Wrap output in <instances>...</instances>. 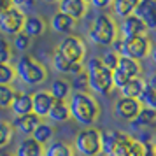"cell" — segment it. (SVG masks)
<instances>
[{"label":"cell","mask_w":156,"mask_h":156,"mask_svg":"<svg viewBox=\"0 0 156 156\" xmlns=\"http://www.w3.org/2000/svg\"><path fill=\"white\" fill-rule=\"evenodd\" d=\"M69 109L70 118L77 121L79 125L86 128H91L100 116V105L97 98L90 93H72L69 98Z\"/></svg>","instance_id":"obj_1"},{"label":"cell","mask_w":156,"mask_h":156,"mask_svg":"<svg viewBox=\"0 0 156 156\" xmlns=\"http://www.w3.org/2000/svg\"><path fill=\"white\" fill-rule=\"evenodd\" d=\"M86 74H88V88L93 93L105 97L114 90L112 72L102 65L98 56L90 58V62L86 63Z\"/></svg>","instance_id":"obj_2"},{"label":"cell","mask_w":156,"mask_h":156,"mask_svg":"<svg viewBox=\"0 0 156 156\" xmlns=\"http://www.w3.org/2000/svg\"><path fill=\"white\" fill-rule=\"evenodd\" d=\"M88 39L97 46H111L118 39V27L109 14H98L90 25Z\"/></svg>","instance_id":"obj_3"},{"label":"cell","mask_w":156,"mask_h":156,"mask_svg":"<svg viewBox=\"0 0 156 156\" xmlns=\"http://www.w3.org/2000/svg\"><path fill=\"white\" fill-rule=\"evenodd\" d=\"M14 72H16V77L21 79V83L28 86L41 84L48 77L46 67L32 56H20V60L16 62Z\"/></svg>","instance_id":"obj_4"},{"label":"cell","mask_w":156,"mask_h":156,"mask_svg":"<svg viewBox=\"0 0 156 156\" xmlns=\"http://www.w3.org/2000/svg\"><path fill=\"white\" fill-rule=\"evenodd\" d=\"M74 149L81 156H98L102 153L100 132L97 128H83L74 140Z\"/></svg>","instance_id":"obj_5"},{"label":"cell","mask_w":156,"mask_h":156,"mask_svg":"<svg viewBox=\"0 0 156 156\" xmlns=\"http://www.w3.org/2000/svg\"><path fill=\"white\" fill-rule=\"evenodd\" d=\"M58 53L69 60L70 63H76V65H83L84 62V56H86V44L81 37H76V35H67L58 44Z\"/></svg>","instance_id":"obj_6"},{"label":"cell","mask_w":156,"mask_h":156,"mask_svg":"<svg viewBox=\"0 0 156 156\" xmlns=\"http://www.w3.org/2000/svg\"><path fill=\"white\" fill-rule=\"evenodd\" d=\"M153 44L149 41L147 35L142 37H132V39H123V46H121V56L133 60V62H140L146 56H149Z\"/></svg>","instance_id":"obj_7"},{"label":"cell","mask_w":156,"mask_h":156,"mask_svg":"<svg viewBox=\"0 0 156 156\" xmlns=\"http://www.w3.org/2000/svg\"><path fill=\"white\" fill-rule=\"evenodd\" d=\"M140 70H142L140 62H133V60H128V58L119 56V63H118V67H116V70L112 72L114 88L121 90L128 81L140 77Z\"/></svg>","instance_id":"obj_8"},{"label":"cell","mask_w":156,"mask_h":156,"mask_svg":"<svg viewBox=\"0 0 156 156\" xmlns=\"http://www.w3.org/2000/svg\"><path fill=\"white\" fill-rule=\"evenodd\" d=\"M25 20H27V16H25V12L21 9L11 5L4 14H0V32L5 34V35H12V37L18 35V34L23 32Z\"/></svg>","instance_id":"obj_9"},{"label":"cell","mask_w":156,"mask_h":156,"mask_svg":"<svg viewBox=\"0 0 156 156\" xmlns=\"http://www.w3.org/2000/svg\"><path fill=\"white\" fill-rule=\"evenodd\" d=\"M107 156H142V144L132 139L130 135L119 132L118 140L109 151Z\"/></svg>","instance_id":"obj_10"},{"label":"cell","mask_w":156,"mask_h":156,"mask_svg":"<svg viewBox=\"0 0 156 156\" xmlns=\"http://www.w3.org/2000/svg\"><path fill=\"white\" fill-rule=\"evenodd\" d=\"M133 14L146 25L147 30H156V0H137Z\"/></svg>","instance_id":"obj_11"},{"label":"cell","mask_w":156,"mask_h":156,"mask_svg":"<svg viewBox=\"0 0 156 156\" xmlns=\"http://www.w3.org/2000/svg\"><path fill=\"white\" fill-rule=\"evenodd\" d=\"M140 102L139 100H132V98H118V102L114 104V114L123 121H132L137 118V114L140 112Z\"/></svg>","instance_id":"obj_12"},{"label":"cell","mask_w":156,"mask_h":156,"mask_svg":"<svg viewBox=\"0 0 156 156\" xmlns=\"http://www.w3.org/2000/svg\"><path fill=\"white\" fill-rule=\"evenodd\" d=\"M147 28L146 25L137 18L135 14L128 16L125 20H121V25H119V34L123 39H132V37H142V35H147L146 34Z\"/></svg>","instance_id":"obj_13"},{"label":"cell","mask_w":156,"mask_h":156,"mask_svg":"<svg viewBox=\"0 0 156 156\" xmlns=\"http://www.w3.org/2000/svg\"><path fill=\"white\" fill-rule=\"evenodd\" d=\"M58 9H60L58 12L72 18L74 21H79L88 12V2H84V0H63L58 4Z\"/></svg>","instance_id":"obj_14"},{"label":"cell","mask_w":156,"mask_h":156,"mask_svg":"<svg viewBox=\"0 0 156 156\" xmlns=\"http://www.w3.org/2000/svg\"><path fill=\"white\" fill-rule=\"evenodd\" d=\"M55 104V98L51 97L49 91H37L32 95V112L39 116L41 119L42 118H48V114H49L51 107Z\"/></svg>","instance_id":"obj_15"},{"label":"cell","mask_w":156,"mask_h":156,"mask_svg":"<svg viewBox=\"0 0 156 156\" xmlns=\"http://www.w3.org/2000/svg\"><path fill=\"white\" fill-rule=\"evenodd\" d=\"M41 123H42V119L39 116L30 112V114H25V116H16L12 119V123H11V126L14 130H18V132H21L23 135H27V137H32V133L35 132V128Z\"/></svg>","instance_id":"obj_16"},{"label":"cell","mask_w":156,"mask_h":156,"mask_svg":"<svg viewBox=\"0 0 156 156\" xmlns=\"http://www.w3.org/2000/svg\"><path fill=\"white\" fill-rule=\"evenodd\" d=\"M42 154H44V146L35 142L32 137H27L25 140L20 142L14 153V156H42Z\"/></svg>","instance_id":"obj_17"},{"label":"cell","mask_w":156,"mask_h":156,"mask_svg":"<svg viewBox=\"0 0 156 156\" xmlns=\"http://www.w3.org/2000/svg\"><path fill=\"white\" fill-rule=\"evenodd\" d=\"M46 32V21L39 16H27L25 25H23V34L28 35L30 39L34 37H41Z\"/></svg>","instance_id":"obj_18"},{"label":"cell","mask_w":156,"mask_h":156,"mask_svg":"<svg viewBox=\"0 0 156 156\" xmlns=\"http://www.w3.org/2000/svg\"><path fill=\"white\" fill-rule=\"evenodd\" d=\"M51 28L55 32H58V34L69 35L72 30L76 28V21L72 18H69V16L62 14V12H55L51 16Z\"/></svg>","instance_id":"obj_19"},{"label":"cell","mask_w":156,"mask_h":156,"mask_svg":"<svg viewBox=\"0 0 156 156\" xmlns=\"http://www.w3.org/2000/svg\"><path fill=\"white\" fill-rule=\"evenodd\" d=\"M53 67H55V70L60 72V74H72V76H77V74H81V72L84 70L83 65L70 63V62L65 60L58 51L55 53V56H53Z\"/></svg>","instance_id":"obj_20"},{"label":"cell","mask_w":156,"mask_h":156,"mask_svg":"<svg viewBox=\"0 0 156 156\" xmlns=\"http://www.w3.org/2000/svg\"><path fill=\"white\" fill-rule=\"evenodd\" d=\"M48 118H49L53 123H65L67 119H70L69 104H67V102H62V100H55V104L51 107Z\"/></svg>","instance_id":"obj_21"},{"label":"cell","mask_w":156,"mask_h":156,"mask_svg":"<svg viewBox=\"0 0 156 156\" xmlns=\"http://www.w3.org/2000/svg\"><path fill=\"white\" fill-rule=\"evenodd\" d=\"M144 86H146V81L140 77L137 79H132V81H128L126 84L121 88V97L123 98H132V100H139V97H140L142 90H144Z\"/></svg>","instance_id":"obj_22"},{"label":"cell","mask_w":156,"mask_h":156,"mask_svg":"<svg viewBox=\"0 0 156 156\" xmlns=\"http://www.w3.org/2000/svg\"><path fill=\"white\" fill-rule=\"evenodd\" d=\"M12 112L16 116H25V114L32 112V95L28 93H16V98L12 102Z\"/></svg>","instance_id":"obj_23"},{"label":"cell","mask_w":156,"mask_h":156,"mask_svg":"<svg viewBox=\"0 0 156 156\" xmlns=\"http://www.w3.org/2000/svg\"><path fill=\"white\" fill-rule=\"evenodd\" d=\"M70 91H72V86L65 79H55L51 88H49L51 97L55 100H62V102H65V100L70 97Z\"/></svg>","instance_id":"obj_24"},{"label":"cell","mask_w":156,"mask_h":156,"mask_svg":"<svg viewBox=\"0 0 156 156\" xmlns=\"http://www.w3.org/2000/svg\"><path fill=\"white\" fill-rule=\"evenodd\" d=\"M42 156H74V149L67 142L55 140V142H49L48 146H44Z\"/></svg>","instance_id":"obj_25"},{"label":"cell","mask_w":156,"mask_h":156,"mask_svg":"<svg viewBox=\"0 0 156 156\" xmlns=\"http://www.w3.org/2000/svg\"><path fill=\"white\" fill-rule=\"evenodd\" d=\"M111 7H112L114 14L118 18L125 20V18L133 14L135 7H137V0H114L111 4Z\"/></svg>","instance_id":"obj_26"},{"label":"cell","mask_w":156,"mask_h":156,"mask_svg":"<svg viewBox=\"0 0 156 156\" xmlns=\"http://www.w3.org/2000/svg\"><path fill=\"white\" fill-rule=\"evenodd\" d=\"M53 135H55L53 126H51L49 123H44L42 121V123L35 128V132L32 133V139L35 142H39L41 146H48L51 142V139H53Z\"/></svg>","instance_id":"obj_27"},{"label":"cell","mask_w":156,"mask_h":156,"mask_svg":"<svg viewBox=\"0 0 156 156\" xmlns=\"http://www.w3.org/2000/svg\"><path fill=\"white\" fill-rule=\"evenodd\" d=\"M156 123V112L151 111L147 107H142L140 112L137 114V118L132 121V126L135 128H144V126H151Z\"/></svg>","instance_id":"obj_28"},{"label":"cell","mask_w":156,"mask_h":156,"mask_svg":"<svg viewBox=\"0 0 156 156\" xmlns=\"http://www.w3.org/2000/svg\"><path fill=\"white\" fill-rule=\"evenodd\" d=\"M16 98V91L12 86H0V111H5L12 105Z\"/></svg>","instance_id":"obj_29"},{"label":"cell","mask_w":156,"mask_h":156,"mask_svg":"<svg viewBox=\"0 0 156 156\" xmlns=\"http://www.w3.org/2000/svg\"><path fill=\"white\" fill-rule=\"evenodd\" d=\"M139 102H140L142 107H147V109H151V111L156 112V91H153L147 84L144 86L140 97H139Z\"/></svg>","instance_id":"obj_30"},{"label":"cell","mask_w":156,"mask_h":156,"mask_svg":"<svg viewBox=\"0 0 156 156\" xmlns=\"http://www.w3.org/2000/svg\"><path fill=\"white\" fill-rule=\"evenodd\" d=\"M100 62H102V65H104L105 69H109L111 72H114L116 67H118V63H119V55H116L114 51L109 49L100 56Z\"/></svg>","instance_id":"obj_31"},{"label":"cell","mask_w":156,"mask_h":156,"mask_svg":"<svg viewBox=\"0 0 156 156\" xmlns=\"http://www.w3.org/2000/svg\"><path fill=\"white\" fill-rule=\"evenodd\" d=\"M16 77L14 67L11 65H0V86H9Z\"/></svg>","instance_id":"obj_32"},{"label":"cell","mask_w":156,"mask_h":156,"mask_svg":"<svg viewBox=\"0 0 156 156\" xmlns=\"http://www.w3.org/2000/svg\"><path fill=\"white\" fill-rule=\"evenodd\" d=\"M12 139V126L7 121H0V147H5Z\"/></svg>","instance_id":"obj_33"},{"label":"cell","mask_w":156,"mask_h":156,"mask_svg":"<svg viewBox=\"0 0 156 156\" xmlns=\"http://www.w3.org/2000/svg\"><path fill=\"white\" fill-rule=\"evenodd\" d=\"M70 86L76 90V93H86V88H88V74H86V70L74 76V81H72Z\"/></svg>","instance_id":"obj_34"},{"label":"cell","mask_w":156,"mask_h":156,"mask_svg":"<svg viewBox=\"0 0 156 156\" xmlns=\"http://www.w3.org/2000/svg\"><path fill=\"white\" fill-rule=\"evenodd\" d=\"M30 42H32V39L28 35H25V34H18L14 35V41H12V46H14V49L18 51H27L30 48Z\"/></svg>","instance_id":"obj_35"},{"label":"cell","mask_w":156,"mask_h":156,"mask_svg":"<svg viewBox=\"0 0 156 156\" xmlns=\"http://www.w3.org/2000/svg\"><path fill=\"white\" fill-rule=\"evenodd\" d=\"M11 48H9L7 41L0 39V65H9L11 62Z\"/></svg>","instance_id":"obj_36"},{"label":"cell","mask_w":156,"mask_h":156,"mask_svg":"<svg viewBox=\"0 0 156 156\" xmlns=\"http://www.w3.org/2000/svg\"><path fill=\"white\" fill-rule=\"evenodd\" d=\"M142 156H154V144L153 142L142 144Z\"/></svg>","instance_id":"obj_37"},{"label":"cell","mask_w":156,"mask_h":156,"mask_svg":"<svg viewBox=\"0 0 156 156\" xmlns=\"http://www.w3.org/2000/svg\"><path fill=\"white\" fill-rule=\"evenodd\" d=\"M111 0H93L91 2V5L93 7H97V9H107V7H111Z\"/></svg>","instance_id":"obj_38"},{"label":"cell","mask_w":156,"mask_h":156,"mask_svg":"<svg viewBox=\"0 0 156 156\" xmlns=\"http://www.w3.org/2000/svg\"><path fill=\"white\" fill-rule=\"evenodd\" d=\"M111 46H112V49H111V51H114L116 55H119V56H121V46H123V39H116V41L111 44Z\"/></svg>","instance_id":"obj_39"},{"label":"cell","mask_w":156,"mask_h":156,"mask_svg":"<svg viewBox=\"0 0 156 156\" xmlns=\"http://www.w3.org/2000/svg\"><path fill=\"white\" fill-rule=\"evenodd\" d=\"M11 5H12V4H11V2H7V0H0V14H4V12H5Z\"/></svg>","instance_id":"obj_40"},{"label":"cell","mask_w":156,"mask_h":156,"mask_svg":"<svg viewBox=\"0 0 156 156\" xmlns=\"http://www.w3.org/2000/svg\"><path fill=\"white\" fill-rule=\"evenodd\" d=\"M146 84H147L149 88L153 90V91H156V72L153 74V76H151V77H149V81L146 83Z\"/></svg>","instance_id":"obj_41"},{"label":"cell","mask_w":156,"mask_h":156,"mask_svg":"<svg viewBox=\"0 0 156 156\" xmlns=\"http://www.w3.org/2000/svg\"><path fill=\"white\" fill-rule=\"evenodd\" d=\"M149 55L153 56V62L156 63V46H153V48H151V53H149Z\"/></svg>","instance_id":"obj_42"},{"label":"cell","mask_w":156,"mask_h":156,"mask_svg":"<svg viewBox=\"0 0 156 156\" xmlns=\"http://www.w3.org/2000/svg\"><path fill=\"white\" fill-rule=\"evenodd\" d=\"M154 156H156V144H154Z\"/></svg>","instance_id":"obj_43"}]
</instances>
